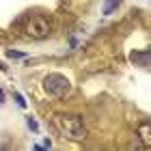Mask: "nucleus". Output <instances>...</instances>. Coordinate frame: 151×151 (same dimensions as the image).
<instances>
[{
  "mask_svg": "<svg viewBox=\"0 0 151 151\" xmlns=\"http://www.w3.org/2000/svg\"><path fill=\"white\" fill-rule=\"evenodd\" d=\"M132 63H136L138 67L142 69H149V50H140V52H132V56H129Z\"/></svg>",
  "mask_w": 151,
  "mask_h": 151,
  "instance_id": "39448f33",
  "label": "nucleus"
},
{
  "mask_svg": "<svg viewBox=\"0 0 151 151\" xmlns=\"http://www.w3.org/2000/svg\"><path fill=\"white\" fill-rule=\"evenodd\" d=\"M138 136L142 140V149H149L151 147V123L149 121H145V123L138 125Z\"/></svg>",
  "mask_w": 151,
  "mask_h": 151,
  "instance_id": "20e7f679",
  "label": "nucleus"
},
{
  "mask_svg": "<svg viewBox=\"0 0 151 151\" xmlns=\"http://www.w3.org/2000/svg\"><path fill=\"white\" fill-rule=\"evenodd\" d=\"M2 39H4V37H2V32H0V43H2Z\"/></svg>",
  "mask_w": 151,
  "mask_h": 151,
  "instance_id": "9b49d317",
  "label": "nucleus"
},
{
  "mask_svg": "<svg viewBox=\"0 0 151 151\" xmlns=\"http://www.w3.org/2000/svg\"><path fill=\"white\" fill-rule=\"evenodd\" d=\"M6 56H9V58H24V52H15V50H9V52H6Z\"/></svg>",
  "mask_w": 151,
  "mask_h": 151,
  "instance_id": "6e6552de",
  "label": "nucleus"
},
{
  "mask_svg": "<svg viewBox=\"0 0 151 151\" xmlns=\"http://www.w3.org/2000/svg\"><path fill=\"white\" fill-rule=\"evenodd\" d=\"M54 125L65 138H71V140H80L86 136V127H84V121H82L80 114H71V112H56L54 114Z\"/></svg>",
  "mask_w": 151,
  "mask_h": 151,
  "instance_id": "f257e3e1",
  "label": "nucleus"
},
{
  "mask_svg": "<svg viewBox=\"0 0 151 151\" xmlns=\"http://www.w3.org/2000/svg\"><path fill=\"white\" fill-rule=\"evenodd\" d=\"M0 101H4V93H2V88H0Z\"/></svg>",
  "mask_w": 151,
  "mask_h": 151,
  "instance_id": "9d476101",
  "label": "nucleus"
},
{
  "mask_svg": "<svg viewBox=\"0 0 151 151\" xmlns=\"http://www.w3.org/2000/svg\"><path fill=\"white\" fill-rule=\"evenodd\" d=\"M119 2H121V0H104V9H101V13H104V15H110L116 6H119Z\"/></svg>",
  "mask_w": 151,
  "mask_h": 151,
  "instance_id": "423d86ee",
  "label": "nucleus"
},
{
  "mask_svg": "<svg viewBox=\"0 0 151 151\" xmlns=\"http://www.w3.org/2000/svg\"><path fill=\"white\" fill-rule=\"evenodd\" d=\"M43 88H45L47 95H52L56 99H63L71 93V82L63 73H50L43 78Z\"/></svg>",
  "mask_w": 151,
  "mask_h": 151,
  "instance_id": "f03ea898",
  "label": "nucleus"
},
{
  "mask_svg": "<svg viewBox=\"0 0 151 151\" xmlns=\"http://www.w3.org/2000/svg\"><path fill=\"white\" fill-rule=\"evenodd\" d=\"M28 127H30V129H35V132L39 129V125H37V121H32V119H28Z\"/></svg>",
  "mask_w": 151,
  "mask_h": 151,
  "instance_id": "1a4fd4ad",
  "label": "nucleus"
},
{
  "mask_svg": "<svg viewBox=\"0 0 151 151\" xmlns=\"http://www.w3.org/2000/svg\"><path fill=\"white\" fill-rule=\"evenodd\" d=\"M13 99L17 101V106H19V108H26V101H24V97H22L19 93H13Z\"/></svg>",
  "mask_w": 151,
  "mask_h": 151,
  "instance_id": "0eeeda50",
  "label": "nucleus"
},
{
  "mask_svg": "<svg viewBox=\"0 0 151 151\" xmlns=\"http://www.w3.org/2000/svg\"><path fill=\"white\" fill-rule=\"evenodd\" d=\"M24 32L32 39H45L52 32V22L45 15H30L24 26Z\"/></svg>",
  "mask_w": 151,
  "mask_h": 151,
  "instance_id": "7ed1b4c3",
  "label": "nucleus"
}]
</instances>
